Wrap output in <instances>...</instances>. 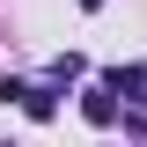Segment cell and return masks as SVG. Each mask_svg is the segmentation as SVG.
<instances>
[{
	"instance_id": "cell-3",
	"label": "cell",
	"mask_w": 147,
	"mask_h": 147,
	"mask_svg": "<svg viewBox=\"0 0 147 147\" xmlns=\"http://www.w3.org/2000/svg\"><path fill=\"white\" fill-rule=\"evenodd\" d=\"M22 110H30L37 125H44V118H59V103H52V88H22Z\"/></svg>"
},
{
	"instance_id": "cell-2",
	"label": "cell",
	"mask_w": 147,
	"mask_h": 147,
	"mask_svg": "<svg viewBox=\"0 0 147 147\" xmlns=\"http://www.w3.org/2000/svg\"><path fill=\"white\" fill-rule=\"evenodd\" d=\"M103 88H110V96H140V103H147V66H118V74H103Z\"/></svg>"
},
{
	"instance_id": "cell-4",
	"label": "cell",
	"mask_w": 147,
	"mask_h": 147,
	"mask_svg": "<svg viewBox=\"0 0 147 147\" xmlns=\"http://www.w3.org/2000/svg\"><path fill=\"white\" fill-rule=\"evenodd\" d=\"M81 7H103V0H81Z\"/></svg>"
},
{
	"instance_id": "cell-1",
	"label": "cell",
	"mask_w": 147,
	"mask_h": 147,
	"mask_svg": "<svg viewBox=\"0 0 147 147\" xmlns=\"http://www.w3.org/2000/svg\"><path fill=\"white\" fill-rule=\"evenodd\" d=\"M81 118H88V125H118V96H110L103 81H96V88L81 96Z\"/></svg>"
}]
</instances>
